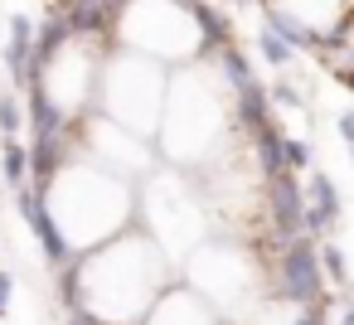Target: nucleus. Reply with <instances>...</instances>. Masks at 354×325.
Returning <instances> with one entry per match:
<instances>
[{
  "mask_svg": "<svg viewBox=\"0 0 354 325\" xmlns=\"http://www.w3.org/2000/svg\"><path fill=\"white\" fill-rule=\"evenodd\" d=\"M35 35L39 25L30 15H10V39H6V73L15 88H30L35 83Z\"/></svg>",
  "mask_w": 354,
  "mask_h": 325,
  "instance_id": "4",
  "label": "nucleus"
},
{
  "mask_svg": "<svg viewBox=\"0 0 354 325\" xmlns=\"http://www.w3.org/2000/svg\"><path fill=\"white\" fill-rule=\"evenodd\" d=\"M218 73H223V83L233 88V93H243V88H252L257 78H252V64H248V54L243 49H218Z\"/></svg>",
  "mask_w": 354,
  "mask_h": 325,
  "instance_id": "11",
  "label": "nucleus"
},
{
  "mask_svg": "<svg viewBox=\"0 0 354 325\" xmlns=\"http://www.w3.org/2000/svg\"><path fill=\"white\" fill-rule=\"evenodd\" d=\"M296 325H325V306H301Z\"/></svg>",
  "mask_w": 354,
  "mask_h": 325,
  "instance_id": "18",
  "label": "nucleus"
},
{
  "mask_svg": "<svg viewBox=\"0 0 354 325\" xmlns=\"http://www.w3.org/2000/svg\"><path fill=\"white\" fill-rule=\"evenodd\" d=\"M10 291H15V277H10V272H0V315L10 310Z\"/></svg>",
  "mask_w": 354,
  "mask_h": 325,
  "instance_id": "19",
  "label": "nucleus"
},
{
  "mask_svg": "<svg viewBox=\"0 0 354 325\" xmlns=\"http://www.w3.org/2000/svg\"><path fill=\"white\" fill-rule=\"evenodd\" d=\"M0 170H6V180L15 189H25L30 185V151L20 141H6V151H0Z\"/></svg>",
  "mask_w": 354,
  "mask_h": 325,
  "instance_id": "12",
  "label": "nucleus"
},
{
  "mask_svg": "<svg viewBox=\"0 0 354 325\" xmlns=\"http://www.w3.org/2000/svg\"><path fill=\"white\" fill-rule=\"evenodd\" d=\"M233 117H238V127H243L248 136H257L262 127H272V88H262V83L243 88V93L233 98Z\"/></svg>",
  "mask_w": 354,
  "mask_h": 325,
  "instance_id": "9",
  "label": "nucleus"
},
{
  "mask_svg": "<svg viewBox=\"0 0 354 325\" xmlns=\"http://www.w3.org/2000/svg\"><path fill=\"white\" fill-rule=\"evenodd\" d=\"M272 102H281V107H301L306 98H301V88H296L291 78H281V83H272Z\"/></svg>",
  "mask_w": 354,
  "mask_h": 325,
  "instance_id": "17",
  "label": "nucleus"
},
{
  "mask_svg": "<svg viewBox=\"0 0 354 325\" xmlns=\"http://www.w3.org/2000/svg\"><path fill=\"white\" fill-rule=\"evenodd\" d=\"M15 131H20V102L15 93H0V136L15 141Z\"/></svg>",
  "mask_w": 354,
  "mask_h": 325,
  "instance_id": "15",
  "label": "nucleus"
},
{
  "mask_svg": "<svg viewBox=\"0 0 354 325\" xmlns=\"http://www.w3.org/2000/svg\"><path fill=\"white\" fill-rule=\"evenodd\" d=\"M339 325H354V306H344V320Z\"/></svg>",
  "mask_w": 354,
  "mask_h": 325,
  "instance_id": "21",
  "label": "nucleus"
},
{
  "mask_svg": "<svg viewBox=\"0 0 354 325\" xmlns=\"http://www.w3.org/2000/svg\"><path fill=\"white\" fill-rule=\"evenodd\" d=\"M257 54H262V59H267V64H272V68H286V64H291V59H296V49H291V44H286V39H281V35H272V30H267V25H262V30H257Z\"/></svg>",
  "mask_w": 354,
  "mask_h": 325,
  "instance_id": "13",
  "label": "nucleus"
},
{
  "mask_svg": "<svg viewBox=\"0 0 354 325\" xmlns=\"http://www.w3.org/2000/svg\"><path fill=\"white\" fill-rule=\"evenodd\" d=\"M64 160H68V141L64 136H30V185L35 189L49 194V185L64 170Z\"/></svg>",
  "mask_w": 354,
  "mask_h": 325,
  "instance_id": "6",
  "label": "nucleus"
},
{
  "mask_svg": "<svg viewBox=\"0 0 354 325\" xmlns=\"http://www.w3.org/2000/svg\"><path fill=\"white\" fill-rule=\"evenodd\" d=\"M267 209H272V223H277V238L291 243L306 233V194H301V180L286 170L277 180H267Z\"/></svg>",
  "mask_w": 354,
  "mask_h": 325,
  "instance_id": "3",
  "label": "nucleus"
},
{
  "mask_svg": "<svg viewBox=\"0 0 354 325\" xmlns=\"http://www.w3.org/2000/svg\"><path fill=\"white\" fill-rule=\"evenodd\" d=\"M320 267H325V277L335 286H349V262H344V252L335 243H320Z\"/></svg>",
  "mask_w": 354,
  "mask_h": 325,
  "instance_id": "14",
  "label": "nucleus"
},
{
  "mask_svg": "<svg viewBox=\"0 0 354 325\" xmlns=\"http://www.w3.org/2000/svg\"><path fill=\"white\" fill-rule=\"evenodd\" d=\"M267 30L281 35L291 49H320V39H325V35H320L306 15H296L291 6H267Z\"/></svg>",
  "mask_w": 354,
  "mask_h": 325,
  "instance_id": "7",
  "label": "nucleus"
},
{
  "mask_svg": "<svg viewBox=\"0 0 354 325\" xmlns=\"http://www.w3.org/2000/svg\"><path fill=\"white\" fill-rule=\"evenodd\" d=\"M349 156H354V146H349Z\"/></svg>",
  "mask_w": 354,
  "mask_h": 325,
  "instance_id": "23",
  "label": "nucleus"
},
{
  "mask_svg": "<svg viewBox=\"0 0 354 325\" xmlns=\"http://www.w3.org/2000/svg\"><path fill=\"white\" fill-rule=\"evenodd\" d=\"M277 291L286 301H296V306H320V296H325V267H320V248L310 243V233L281 243Z\"/></svg>",
  "mask_w": 354,
  "mask_h": 325,
  "instance_id": "1",
  "label": "nucleus"
},
{
  "mask_svg": "<svg viewBox=\"0 0 354 325\" xmlns=\"http://www.w3.org/2000/svg\"><path fill=\"white\" fill-rule=\"evenodd\" d=\"M228 6H252V0H228Z\"/></svg>",
  "mask_w": 354,
  "mask_h": 325,
  "instance_id": "22",
  "label": "nucleus"
},
{
  "mask_svg": "<svg viewBox=\"0 0 354 325\" xmlns=\"http://www.w3.org/2000/svg\"><path fill=\"white\" fill-rule=\"evenodd\" d=\"M286 165H291V170H310V141L286 136Z\"/></svg>",
  "mask_w": 354,
  "mask_h": 325,
  "instance_id": "16",
  "label": "nucleus"
},
{
  "mask_svg": "<svg viewBox=\"0 0 354 325\" xmlns=\"http://www.w3.org/2000/svg\"><path fill=\"white\" fill-rule=\"evenodd\" d=\"M30 136H68V112L54 102L44 83L30 88Z\"/></svg>",
  "mask_w": 354,
  "mask_h": 325,
  "instance_id": "8",
  "label": "nucleus"
},
{
  "mask_svg": "<svg viewBox=\"0 0 354 325\" xmlns=\"http://www.w3.org/2000/svg\"><path fill=\"white\" fill-rule=\"evenodd\" d=\"M15 204H20V219L30 223V233L39 238V248H44V257L54 262V267H64L68 262V238H64V228L54 223V214H49V204H44V189H35V185H25V189H15Z\"/></svg>",
  "mask_w": 354,
  "mask_h": 325,
  "instance_id": "2",
  "label": "nucleus"
},
{
  "mask_svg": "<svg viewBox=\"0 0 354 325\" xmlns=\"http://www.w3.org/2000/svg\"><path fill=\"white\" fill-rule=\"evenodd\" d=\"M252 151H257V165H262V180H277V175H286L291 165H286V131L272 122V127H262L257 136H252Z\"/></svg>",
  "mask_w": 354,
  "mask_h": 325,
  "instance_id": "10",
  "label": "nucleus"
},
{
  "mask_svg": "<svg viewBox=\"0 0 354 325\" xmlns=\"http://www.w3.org/2000/svg\"><path fill=\"white\" fill-rule=\"evenodd\" d=\"M335 127H339V136L354 146V112H339V122H335Z\"/></svg>",
  "mask_w": 354,
  "mask_h": 325,
  "instance_id": "20",
  "label": "nucleus"
},
{
  "mask_svg": "<svg viewBox=\"0 0 354 325\" xmlns=\"http://www.w3.org/2000/svg\"><path fill=\"white\" fill-rule=\"evenodd\" d=\"M335 219H339V194H335L325 170H310V180H306V233L320 238L325 228H335Z\"/></svg>",
  "mask_w": 354,
  "mask_h": 325,
  "instance_id": "5",
  "label": "nucleus"
}]
</instances>
